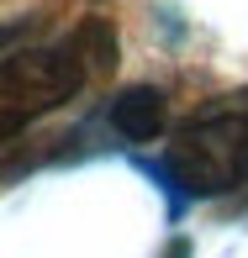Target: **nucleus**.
Masks as SVG:
<instances>
[{"label":"nucleus","instance_id":"1","mask_svg":"<svg viewBox=\"0 0 248 258\" xmlns=\"http://www.w3.org/2000/svg\"><path fill=\"white\" fill-rule=\"evenodd\" d=\"M164 163H169V174L190 195H232V190H243V179H248V116L222 111V105L190 116L180 126V137L169 143Z\"/></svg>","mask_w":248,"mask_h":258},{"label":"nucleus","instance_id":"2","mask_svg":"<svg viewBox=\"0 0 248 258\" xmlns=\"http://www.w3.org/2000/svg\"><path fill=\"white\" fill-rule=\"evenodd\" d=\"M85 79L90 74L69 42L64 48H21L0 58V143L21 132L27 121L48 116L53 105H64Z\"/></svg>","mask_w":248,"mask_h":258},{"label":"nucleus","instance_id":"3","mask_svg":"<svg viewBox=\"0 0 248 258\" xmlns=\"http://www.w3.org/2000/svg\"><path fill=\"white\" fill-rule=\"evenodd\" d=\"M111 126L127 143H153L164 132V95L153 85H132L111 100Z\"/></svg>","mask_w":248,"mask_h":258},{"label":"nucleus","instance_id":"4","mask_svg":"<svg viewBox=\"0 0 248 258\" xmlns=\"http://www.w3.org/2000/svg\"><path fill=\"white\" fill-rule=\"evenodd\" d=\"M69 48L79 53V63H85V74H106L111 69V27L106 21H90V27H79L74 37H69Z\"/></svg>","mask_w":248,"mask_h":258},{"label":"nucleus","instance_id":"5","mask_svg":"<svg viewBox=\"0 0 248 258\" xmlns=\"http://www.w3.org/2000/svg\"><path fill=\"white\" fill-rule=\"evenodd\" d=\"M222 111H238V116H248V90H238V95H222Z\"/></svg>","mask_w":248,"mask_h":258},{"label":"nucleus","instance_id":"6","mask_svg":"<svg viewBox=\"0 0 248 258\" xmlns=\"http://www.w3.org/2000/svg\"><path fill=\"white\" fill-rule=\"evenodd\" d=\"M232 206H248V179H243V190H238V201H232Z\"/></svg>","mask_w":248,"mask_h":258}]
</instances>
